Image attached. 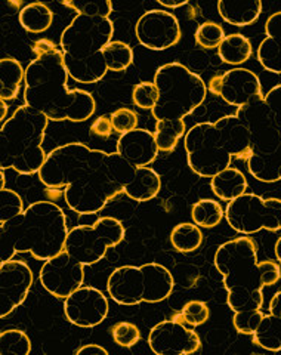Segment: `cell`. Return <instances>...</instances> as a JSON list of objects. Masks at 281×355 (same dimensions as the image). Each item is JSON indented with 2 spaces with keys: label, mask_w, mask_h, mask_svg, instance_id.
<instances>
[{
  "label": "cell",
  "mask_w": 281,
  "mask_h": 355,
  "mask_svg": "<svg viewBox=\"0 0 281 355\" xmlns=\"http://www.w3.org/2000/svg\"><path fill=\"white\" fill-rule=\"evenodd\" d=\"M135 171L117 151L105 153L70 142L53 148L37 175L49 190H64L65 203L74 214L95 215L123 194Z\"/></svg>",
  "instance_id": "obj_1"
},
{
  "label": "cell",
  "mask_w": 281,
  "mask_h": 355,
  "mask_svg": "<svg viewBox=\"0 0 281 355\" xmlns=\"http://www.w3.org/2000/svg\"><path fill=\"white\" fill-rule=\"evenodd\" d=\"M35 58L26 69V105L40 111L52 121L80 123L91 119L96 110L92 94L69 87V71L64 65V53L48 39L35 42L31 48Z\"/></svg>",
  "instance_id": "obj_2"
},
{
  "label": "cell",
  "mask_w": 281,
  "mask_h": 355,
  "mask_svg": "<svg viewBox=\"0 0 281 355\" xmlns=\"http://www.w3.org/2000/svg\"><path fill=\"white\" fill-rule=\"evenodd\" d=\"M67 236L64 210L46 200L35 202L0 225V262L10 261L17 253H30L37 261H48L65 250Z\"/></svg>",
  "instance_id": "obj_3"
},
{
  "label": "cell",
  "mask_w": 281,
  "mask_h": 355,
  "mask_svg": "<svg viewBox=\"0 0 281 355\" xmlns=\"http://www.w3.org/2000/svg\"><path fill=\"white\" fill-rule=\"evenodd\" d=\"M114 26L110 18L76 15L62 31L60 49L73 80L94 85L105 77L108 67L103 51L112 42Z\"/></svg>",
  "instance_id": "obj_4"
},
{
  "label": "cell",
  "mask_w": 281,
  "mask_h": 355,
  "mask_svg": "<svg viewBox=\"0 0 281 355\" xmlns=\"http://www.w3.org/2000/svg\"><path fill=\"white\" fill-rule=\"evenodd\" d=\"M49 119L28 105L18 107L0 129V169L30 176L40 172L48 154L43 150Z\"/></svg>",
  "instance_id": "obj_5"
},
{
  "label": "cell",
  "mask_w": 281,
  "mask_h": 355,
  "mask_svg": "<svg viewBox=\"0 0 281 355\" xmlns=\"http://www.w3.org/2000/svg\"><path fill=\"white\" fill-rule=\"evenodd\" d=\"M216 270L223 277V286L232 288H257L274 286L281 279V270L274 261H257L256 241L249 236L225 241L215 253Z\"/></svg>",
  "instance_id": "obj_6"
},
{
  "label": "cell",
  "mask_w": 281,
  "mask_h": 355,
  "mask_svg": "<svg viewBox=\"0 0 281 355\" xmlns=\"http://www.w3.org/2000/svg\"><path fill=\"white\" fill-rule=\"evenodd\" d=\"M154 85L159 89V101L151 113L157 121L184 120L205 103L207 95L205 80L181 62L159 67Z\"/></svg>",
  "instance_id": "obj_7"
},
{
  "label": "cell",
  "mask_w": 281,
  "mask_h": 355,
  "mask_svg": "<svg viewBox=\"0 0 281 355\" xmlns=\"http://www.w3.org/2000/svg\"><path fill=\"white\" fill-rule=\"evenodd\" d=\"M125 227L121 220L104 216L92 225H77L69 231L65 250L85 266L103 261L108 249L116 248L125 239Z\"/></svg>",
  "instance_id": "obj_8"
},
{
  "label": "cell",
  "mask_w": 281,
  "mask_h": 355,
  "mask_svg": "<svg viewBox=\"0 0 281 355\" xmlns=\"http://www.w3.org/2000/svg\"><path fill=\"white\" fill-rule=\"evenodd\" d=\"M225 219L243 236H252L262 230L277 232L281 230V200L246 193L228 202Z\"/></svg>",
  "instance_id": "obj_9"
},
{
  "label": "cell",
  "mask_w": 281,
  "mask_h": 355,
  "mask_svg": "<svg viewBox=\"0 0 281 355\" xmlns=\"http://www.w3.org/2000/svg\"><path fill=\"white\" fill-rule=\"evenodd\" d=\"M188 166L201 178H212L231 166V155L221 144L215 123L203 121L189 128L184 138Z\"/></svg>",
  "instance_id": "obj_10"
},
{
  "label": "cell",
  "mask_w": 281,
  "mask_h": 355,
  "mask_svg": "<svg viewBox=\"0 0 281 355\" xmlns=\"http://www.w3.org/2000/svg\"><path fill=\"white\" fill-rule=\"evenodd\" d=\"M207 91L237 108L265 98L259 77L241 67L212 77L207 83Z\"/></svg>",
  "instance_id": "obj_11"
},
{
  "label": "cell",
  "mask_w": 281,
  "mask_h": 355,
  "mask_svg": "<svg viewBox=\"0 0 281 355\" xmlns=\"http://www.w3.org/2000/svg\"><path fill=\"white\" fill-rule=\"evenodd\" d=\"M252 137V153H264L281 142V125L265 99H256L235 111Z\"/></svg>",
  "instance_id": "obj_12"
},
{
  "label": "cell",
  "mask_w": 281,
  "mask_h": 355,
  "mask_svg": "<svg viewBox=\"0 0 281 355\" xmlns=\"http://www.w3.org/2000/svg\"><path fill=\"white\" fill-rule=\"evenodd\" d=\"M40 283L56 299H67L85 282V265L64 250L44 261L40 268Z\"/></svg>",
  "instance_id": "obj_13"
},
{
  "label": "cell",
  "mask_w": 281,
  "mask_h": 355,
  "mask_svg": "<svg viewBox=\"0 0 281 355\" xmlns=\"http://www.w3.org/2000/svg\"><path fill=\"white\" fill-rule=\"evenodd\" d=\"M135 35L144 48L166 51L173 48L182 37L178 18L166 9H151L144 12L135 26Z\"/></svg>",
  "instance_id": "obj_14"
},
{
  "label": "cell",
  "mask_w": 281,
  "mask_h": 355,
  "mask_svg": "<svg viewBox=\"0 0 281 355\" xmlns=\"http://www.w3.org/2000/svg\"><path fill=\"white\" fill-rule=\"evenodd\" d=\"M148 345L157 355H189L201 349V339L194 327L171 318L150 330Z\"/></svg>",
  "instance_id": "obj_15"
},
{
  "label": "cell",
  "mask_w": 281,
  "mask_h": 355,
  "mask_svg": "<svg viewBox=\"0 0 281 355\" xmlns=\"http://www.w3.org/2000/svg\"><path fill=\"white\" fill-rule=\"evenodd\" d=\"M110 304L107 296L92 286H82L64 299V314L71 324L82 329L99 326L107 318Z\"/></svg>",
  "instance_id": "obj_16"
},
{
  "label": "cell",
  "mask_w": 281,
  "mask_h": 355,
  "mask_svg": "<svg viewBox=\"0 0 281 355\" xmlns=\"http://www.w3.org/2000/svg\"><path fill=\"white\" fill-rule=\"evenodd\" d=\"M33 282L35 275L24 261L0 262V317H8L24 304Z\"/></svg>",
  "instance_id": "obj_17"
},
{
  "label": "cell",
  "mask_w": 281,
  "mask_h": 355,
  "mask_svg": "<svg viewBox=\"0 0 281 355\" xmlns=\"http://www.w3.org/2000/svg\"><path fill=\"white\" fill-rule=\"evenodd\" d=\"M107 292L119 305L133 306L144 302L145 279L141 266L123 265L116 268L107 280Z\"/></svg>",
  "instance_id": "obj_18"
},
{
  "label": "cell",
  "mask_w": 281,
  "mask_h": 355,
  "mask_svg": "<svg viewBox=\"0 0 281 355\" xmlns=\"http://www.w3.org/2000/svg\"><path fill=\"white\" fill-rule=\"evenodd\" d=\"M159 151L154 132L147 129L130 130L117 139V153L135 168H145L153 164Z\"/></svg>",
  "instance_id": "obj_19"
},
{
  "label": "cell",
  "mask_w": 281,
  "mask_h": 355,
  "mask_svg": "<svg viewBox=\"0 0 281 355\" xmlns=\"http://www.w3.org/2000/svg\"><path fill=\"white\" fill-rule=\"evenodd\" d=\"M215 128L221 147L232 159L247 162L252 153V137L243 121L235 114H227L215 121Z\"/></svg>",
  "instance_id": "obj_20"
},
{
  "label": "cell",
  "mask_w": 281,
  "mask_h": 355,
  "mask_svg": "<svg viewBox=\"0 0 281 355\" xmlns=\"http://www.w3.org/2000/svg\"><path fill=\"white\" fill-rule=\"evenodd\" d=\"M145 279L144 302L159 304L172 295L175 282L173 277L164 265L150 262L141 265Z\"/></svg>",
  "instance_id": "obj_21"
},
{
  "label": "cell",
  "mask_w": 281,
  "mask_h": 355,
  "mask_svg": "<svg viewBox=\"0 0 281 355\" xmlns=\"http://www.w3.org/2000/svg\"><path fill=\"white\" fill-rule=\"evenodd\" d=\"M162 190V178L150 166L137 168L132 180L123 188V194H126L133 202L145 203L159 196Z\"/></svg>",
  "instance_id": "obj_22"
},
{
  "label": "cell",
  "mask_w": 281,
  "mask_h": 355,
  "mask_svg": "<svg viewBox=\"0 0 281 355\" xmlns=\"http://www.w3.org/2000/svg\"><path fill=\"white\" fill-rule=\"evenodd\" d=\"M218 12L221 18L235 27L252 26L262 14L261 0H219Z\"/></svg>",
  "instance_id": "obj_23"
},
{
  "label": "cell",
  "mask_w": 281,
  "mask_h": 355,
  "mask_svg": "<svg viewBox=\"0 0 281 355\" xmlns=\"http://www.w3.org/2000/svg\"><path fill=\"white\" fill-rule=\"evenodd\" d=\"M247 166L250 175L257 181L266 184L281 181V142L268 151L250 153Z\"/></svg>",
  "instance_id": "obj_24"
},
{
  "label": "cell",
  "mask_w": 281,
  "mask_h": 355,
  "mask_svg": "<svg viewBox=\"0 0 281 355\" xmlns=\"http://www.w3.org/2000/svg\"><path fill=\"white\" fill-rule=\"evenodd\" d=\"M247 180L241 171L235 168H227L212 178L210 188L213 194L223 202H232V200L239 198L240 196L247 193Z\"/></svg>",
  "instance_id": "obj_25"
},
{
  "label": "cell",
  "mask_w": 281,
  "mask_h": 355,
  "mask_svg": "<svg viewBox=\"0 0 281 355\" xmlns=\"http://www.w3.org/2000/svg\"><path fill=\"white\" fill-rule=\"evenodd\" d=\"M26 80V70L15 58L0 60V99L12 101L19 94L21 83Z\"/></svg>",
  "instance_id": "obj_26"
},
{
  "label": "cell",
  "mask_w": 281,
  "mask_h": 355,
  "mask_svg": "<svg viewBox=\"0 0 281 355\" xmlns=\"http://www.w3.org/2000/svg\"><path fill=\"white\" fill-rule=\"evenodd\" d=\"M219 58L222 62L230 65H241L247 60H250L253 53L252 42L240 33H234V35L225 36L222 43L218 48Z\"/></svg>",
  "instance_id": "obj_27"
},
{
  "label": "cell",
  "mask_w": 281,
  "mask_h": 355,
  "mask_svg": "<svg viewBox=\"0 0 281 355\" xmlns=\"http://www.w3.org/2000/svg\"><path fill=\"white\" fill-rule=\"evenodd\" d=\"M53 21V12L49 6L40 2L30 3L19 10V26L33 35H40L49 30Z\"/></svg>",
  "instance_id": "obj_28"
},
{
  "label": "cell",
  "mask_w": 281,
  "mask_h": 355,
  "mask_svg": "<svg viewBox=\"0 0 281 355\" xmlns=\"http://www.w3.org/2000/svg\"><path fill=\"white\" fill-rule=\"evenodd\" d=\"M253 343L266 351H281V317L271 313L264 315L259 327L253 333Z\"/></svg>",
  "instance_id": "obj_29"
},
{
  "label": "cell",
  "mask_w": 281,
  "mask_h": 355,
  "mask_svg": "<svg viewBox=\"0 0 281 355\" xmlns=\"http://www.w3.org/2000/svg\"><path fill=\"white\" fill-rule=\"evenodd\" d=\"M187 125L184 120H159L155 123L154 138L157 147L163 153L175 151L179 139L185 137Z\"/></svg>",
  "instance_id": "obj_30"
},
{
  "label": "cell",
  "mask_w": 281,
  "mask_h": 355,
  "mask_svg": "<svg viewBox=\"0 0 281 355\" xmlns=\"http://www.w3.org/2000/svg\"><path fill=\"white\" fill-rule=\"evenodd\" d=\"M171 243L173 249L181 253L196 252L203 244V232L196 224L181 222L171 232Z\"/></svg>",
  "instance_id": "obj_31"
},
{
  "label": "cell",
  "mask_w": 281,
  "mask_h": 355,
  "mask_svg": "<svg viewBox=\"0 0 281 355\" xmlns=\"http://www.w3.org/2000/svg\"><path fill=\"white\" fill-rule=\"evenodd\" d=\"M225 212L222 206L212 198H203L194 203L191 209V218H193L194 224L200 228H215L221 224L223 219Z\"/></svg>",
  "instance_id": "obj_32"
},
{
  "label": "cell",
  "mask_w": 281,
  "mask_h": 355,
  "mask_svg": "<svg viewBox=\"0 0 281 355\" xmlns=\"http://www.w3.org/2000/svg\"><path fill=\"white\" fill-rule=\"evenodd\" d=\"M103 57L110 71H125L133 64V51L125 42H111L103 51Z\"/></svg>",
  "instance_id": "obj_33"
},
{
  "label": "cell",
  "mask_w": 281,
  "mask_h": 355,
  "mask_svg": "<svg viewBox=\"0 0 281 355\" xmlns=\"http://www.w3.org/2000/svg\"><path fill=\"white\" fill-rule=\"evenodd\" d=\"M227 302L234 313L261 309L264 306V293L257 288H232L228 291Z\"/></svg>",
  "instance_id": "obj_34"
},
{
  "label": "cell",
  "mask_w": 281,
  "mask_h": 355,
  "mask_svg": "<svg viewBox=\"0 0 281 355\" xmlns=\"http://www.w3.org/2000/svg\"><path fill=\"white\" fill-rule=\"evenodd\" d=\"M256 57L266 71L281 74V37H265L259 43Z\"/></svg>",
  "instance_id": "obj_35"
},
{
  "label": "cell",
  "mask_w": 281,
  "mask_h": 355,
  "mask_svg": "<svg viewBox=\"0 0 281 355\" xmlns=\"http://www.w3.org/2000/svg\"><path fill=\"white\" fill-rule=\"evenodd\" d=\"M30 352L31 340L26 331L10 329L0 333V354L2 355H28Z\"/></svg>",
  "instance_id": "obj_36"
},
{
  "label": "cell",
  "mask_w": 281,
  "mask_h": 355,
  "mask_svg": "<svg viewBox=\"0 0 281 355\" xmlns=\"http://www.w3.org/2000/svg\"><path fill=\"white\" fill-rule=\"evenodd\" d=\"M196 43L203 49H218L222 40L225 39V30L215 21H205L196 30Z\"/></svg>",
  "instance_id": "obj_37"
},
{
  "label": "cell",
  "mask_w": 281,
  "mask_h": 355,
  "mask_svg": "<svg viewBox=\"0 0 281 355\" xmlns=\"http://www.w3.org/2000/svg\"><path fill=\"white\" fill-rule=\"evenodd\" d=\"M210 317V308L203 301H189L187 302L181 313H178L173 318H176L181 323L189 326V327H197L205 324Z\"/></svg>",
  "instance_id": "obj_38"
},
{
  "label": "cell",
  "mask_w": 281,
  "mask_h": 355,
  "mask_svg": "<svg viewBox=\"0 0 281 355\" xmlns=\"http://www.w3.org/2000/svg\"><path fill=\"white\" fill-rule=\"evenodd\" d=\"M64 5L76 10L77 15L108 18L112 12L110 0H71V2H64Z\"/></svg>",
  "instance_id": "obj_39"
},
{
  "label": "cell",
  "mask_w": 281,
  "mask_h": 355,
  "mask_svg": "<svg viewBox=\"0 0 281 355\" xmlns=\"http://www.w3.org/2000/svg\"><path fill=\"white\" fill-rule=\"evenodd\" d=\"M24 210V202L17 191L8 190V188L0 190V225L17 218Z\"/></svg>",
  "instance_id": "obj_40"
},
{
  "label": "cell",
  "mask_w": 281,
  "mask_h": 355,
  "mask_svg": "<svg viewBox=\"0 0 281 355\" xmlns=\"http://www.w3.org/2000/svg\"><path fill=\"white\" fill-rule=\"evenodd\" d=\"M111 335L121 348H132L141 340V330L137 324L129 323V321H120V323L112 326Z\"/></svg>",
  "instance_id": "obj_41"
},
{
  "label": "cell",
  "mask_w": 281,
  "mask_h": 355,
  "mask_svg": "<svg viewBox=\"0 0 281 355\" xmlns=\"http://www.w3.org/2000/svg\"><path fill=\"white\" fill-rule=\"evenodd\" d=\"M133 104L142 110H153L159 101V89L154 82H141L132 91Z\"/></svg>",
  "instance_id": "obj_42"
},
{
  "label": "cell",
  "mask_w": 281,
  "mask_h": 355,
  "mask_svg": "<svg viewBox=\"0 0 281 355\" xmlns=\"http://www.w3.org/2000/svg\"><path fill=\"white\" fill-rule=\"evenodd\" d=\"M264 313L261 309H252V311H240L235 313L232 317V324L240 335H252L259 327L261 321L264 318Z\"/></svg>",
  "instance_id": "obj_43"
},
{
  "label": "cell",
  "mask_w": 281,
  "mask_h": 355,
  "mask_svg": "<svg viewBox=\"0 0 281 355\" xmlns=\"http://www.w3.org/2000/svg\"><path fill=\"white\" fill-rule=\"evenodd\" d=\"M111 123L114 132L125 135V133L135 130L138 126V114L130 108H119L111 113Z\"/></svg>",
  "instance_id": "obj_44"
},
{
  "label": "cell",
  "mask_w": 281,
  "mask_h": 355,
  "mask_svg": "<svg viewBox=\"0 0 281 355\" xmlns=\"http://www.w3.org/2000/svg\"><path fill=\"white\" fill-rule=\"evenodd\" d=\"M112 133H114V128H112L110 116H99L91 125V135L101 139H108Z\"/></svg>",
  "instance_id": "obj_45"
},
{
  "label": "cell",
  "mask_w": 281,
  "mask_h": 355,
  "mask_svg": "<svg viewBox=\"0 0 281 355\" xmlns=\"http://www.w3.org/2000/svg\"><path fill=\"white\" fill-rule=\"evenodd\" d=\"M265 103L271 107V110L275 113L280 125H281V85L274 86L271 91L265 95Z\"/></svg>",
  "instance_id": "obj_46"
},
{
  "label": "cell",
  "mask_w": 281,
  "mask_h": 355,
  "mask_svg": "<svg viewBox=\"0 0 281 355\" xmlns=\"http://www.w3.org/2000/svg\"><path fill=\"white\" fill-rule=\"evenodd\" d=\"M77 355H108V349H105L104 347L98 345V343H87V345H83L78 349H76Z\"/></svg>",
  "instance_id": "obj_47"
},
{
  "label": "cell",
  "mask_w": 281,
  "mask_h": 355,
  "mask_svg": "<svg viewBox=\"0 0 281 355\" xmlns=\"http://www.w3.org/2000/svg\"><path fill=\"white\" fill-rule=\"evenodd\" d=\"M269 313L281 317V292H277L269 302Z\"/></svg>",
  "instance_id": "obj_48"
},
{
  "label": "cell",
  "mask_w": 281,
  "mask_h": 355,
  "mask_svg": "<svg viewBox=\"0 0 281 355\" xmlns=\"http://www.w3.org/2000/svg\"><path fill=\"white\" fill-rule=\"evenodd\" d=\"M159 3L166 9H178L188 5V0H159Z\"/></svg>",
  "instance_id": "obj_49"
},
{
  "label": "cell",
  "mask_w": 281,
  "mask_h": 355,
  "mask_svg": "<svg viewBox=\"0 0 281 355\" xmlns=\"http://www.w3.org/2000/svg\"><path fill=\"white\" fill-rule=\"evenodd\" d=\"M0 121H2V125L5 123V119H6V113H8V105H6V101H3V99H0Z\"/></svg>",
  "instance_id": "obj_50"
},
{
  "label": "cell",
  "mask_w": 281,
  "mask_h": 355,
  "mask_svg": "<svg viewBox=\"0 0 281 355\" xmlns=\"http://www.w3.org/2000/svg\"><path fill=\"white\" fill-rule=\"evenodd\" d=\"M274 252H275V258H277V261L281 263V237H280V239L277 240V243H275Z\"/></svg>",
  "instance_id": "obj_51"
},
{
  "label": "cell",
  "mask_w": 281,
  "mask_h": 355,
  "mask_svg": "<svg viewBox=\"0 0 281 355\" xmlns=\"http://www.w3.org/2000/svg\"><path fill=\"white\" fill-rule=\"evenodd\" d=\"M5 188V171L0 169V190Z\"/></svg>",
  "instance_id": "obj_52"
}]
</instances>
